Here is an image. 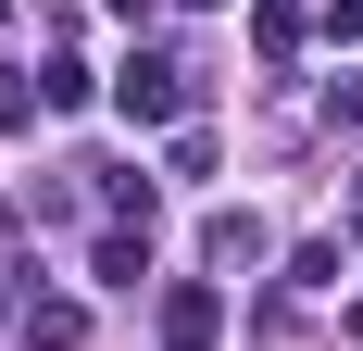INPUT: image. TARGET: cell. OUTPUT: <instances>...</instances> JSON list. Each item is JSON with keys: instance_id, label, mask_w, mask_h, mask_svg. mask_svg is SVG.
I'll list each match as a JSON object with an SVG mask.
<instances>
[{"instance_id": "obj_1", "label": "cell", "mask_w": 363, "mask_h": 351, "mask_svg": "<svg viewBox=\"0 0 363 351\" xmlns=\"http://www.w3.org/2000/svg\"><path fill=\"white\" fill-rule=\"evenodd\" d=\"M101 101L125 113V126H188V113H201V63H176V50H125V63L101 75Z\"/></svg>"}, {"instance_id": "obj_2", "label": "cell", "mask_w": 363, "mask_h": 351, "mask_svg": "<svg viewBox=\"0 0 363 351\" xmlns=\"http://www.w3.org/2000/svg\"><path fill=\"white\" fill-rule=\"evenodd\" d=\"M163 351H225V288L213 276H176V288H163Z\"/></svg>"}, {"instance_id": "obj_3", "label": "cell", "mask_w": 363, "mask_h": 351, "mask_svg": "<svg viewBox=\"0 0 363 351\" xmlns=\"http://www.w3.org/2000/svg\"><path fill=\"white\" fill-rule=\"evenodd\" d=\"M13 314H26V351H75L88 339V301H75V288H26Z\"/></svg>"}, {"instance_id": "obj_4", "label": "cell", "mask_w": 363, "mask_h": 351, "mask_svg": "<svg viewBox=\"0 0 363 351\" xmlns=\"http://www.w3.org/2000/svg\"><path fill=\"white\" fill-rule=\"evenodd\" d=\"M263 251H276V239H263V213H238V201L201 213V264H225V276H238V264H263Z\"/></svg>"}, {"instance_id": "obj_5", "label": "cell", "mask_w": 363, "mask_h": 351, "mask_svg": "<svg viewBox=\"0 0 363 351\" xmlns=\"http://www.w3.org/2000/svg\"><path fill=\"white\" fill-rule=\"evenodd\" d=\"M301 38H313V0H251V50L263 63H301Z\"/></svg>"}, {"instance_id": "obj_6", "label": "cell", "mask_w": 363, "mask_h": 351, "mask_svg": "<svg viewBox=\"0 0 363 351\" xmlns=\"http://www.w3.org/2000/svg\"><path fill=\"white\" fill-rule=\"evenodd\" d=\"M88 176H101L113 226H150V213H163V176H138V163H88Z\"/></svg>"}, {"instance_id": "obj_7", "label": "cell", "mask_w": 363, "mask_h": 351, "mask_svg": "<svg viewBox=\"0 0 363 351\" xmlns=\"http://www.w3.org/2000/svg\"><path fill=\"white\" fill-rule=\"evenodd\" d=\"M88 276H101V288H138L150 276V226H113V239L88 251Z\"/></svg>"}, {"instance_id": "obj_8", "label": "cell", "mask_w": 363, "mask_h": 351, "mask_svg": "<svg viewBox=\"0 0 363 351\" xmlns=\"http://www.w3.org/2000/svg\"><path fill=\"white\" fill-rule=\"evenodd\" d=\"M38 101H50V113H88V101H101V75L75 63V50H50V63H38Z\"/></svg>"}, {"instance_id": "obj_9", "label": "cell", "mask_w": 363, "mask_h": 351, "mask_svg": "<svg viewBox=\"0 0 363 351\" xmlns=\"http://www.w3.org/2000/svg\"><path fill=\"white\" fill-rule=\"evenodd\" d=\"M38 113H50V101H38V75H13V63H0V139H26Z\"/></svg>"}, {"instance_id": "obj_10", "label": "cell", "mask_w": 363, "mask_h": 351, "mask_svg": "<svg viewBox=\"0 0 363 351\" xmlns=\"http://www.w3.org/2000/svg\"><path fill=\"white\" fill-rule=\"evenodd\" d=\"M326 126H338V139H363V75H338V88H326Z\"/></svg>"}, {"instance_id": "obj_11", "label": "cell", "mask_w": 363, "mask_h": 351, "mask_svg": "<svg viewBox=\"0 0 363 351\" xmlns=\"http://www.w3.org/2000/svg\"><path fill=\"white\" fill-rule=\"evenodd\" d=\"M313 26H326V38H363V0H313Z\"/></svg>"}, {"instance_id": "obj_12", "label": "cell", "mask_w": 363, "mask_h": 351, "mask_svg": "<svg viewBox=\"0 0 363 351\" xmlns=\"http://www.w3.org/2000/svg\"><path fill=\"white\" fill-rule=\"evenodd\" d=\"M101 13H113V26H150V13H163V0H101Z\"/></svg>"}, {"instance_id": "obj_13", "label": "cell", "mask_w": 363, "mask_h": 351, "mask_svg": "<svg viewBox=\"0 0 363 351\" xmlns=\"http://www.w3.org/2000/svg\"><path fill=\"white\" fill-rule=\"evenodd\" d=\"M201 13H213V0H201Z\"/></svg>"}]
</instances>
